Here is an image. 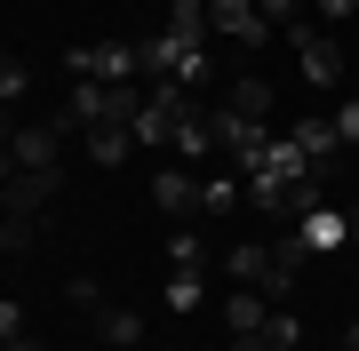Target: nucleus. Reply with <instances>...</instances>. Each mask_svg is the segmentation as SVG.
I'll return each mask as SVG.
<instances>
[{
  "label": "nucleus",
  "instance_id": "obj_4",
  "mask_svg": "<svg viewBox=\"0 0 359 351\" xmlns=\"http://www.w3.org/2000/svg\"><path fill=\"white\" fill-rule=\"evenodd\" d=\"M56 192H65V168H25L8 192H0V208H8V216H48Z\"/></svg>",
  "mask_w": 359,
  "mask_h": 351
},
{
  "label": "nucleus",
  "instance_id": "obj_8",
  "mask_svg": "<svg viewBox=\"0 0 359 351\" xmlns=\"http://www.w3.org/2000/svg\"><path fill=\"white\" fill-rule=\"evenodd\" d=\"M56 128H104V80H72L65 88V112H56Z\"/></svg>",
  "mask_w": 359,
  "mask_h": 351
},
{
  "label": "nucleus",
  "instance_id": "obj_31",
  "mask_svg": "<svg viewBox=\"0 0 359 351\" xmlns=\"http://www.w3.org/2000/svg\"><path fill=\"white\" fill-rule=\"evenodd\" d=\"M351 240H359V208H351Z\"/></svg>",
  "mask_w": 359,
  "mask_h": 351
},
{
  "label": "nucleus",
  "instance_id": "obj_24",
  "mask_svg": "<svg viewBox=\"0 0 359 351\" xmlns=\"http://www.w3.org/2000/svg\"><path fill=\"white\" fill-rule=\"evenodd\" d=\"M65 296H72V303H80V312H104V287H96V280H88V272H80V280H72V287H65Z\"/></svg>",
  "mask_w": 359,
  "mask_h": 351
},
{
  "label": "nucleus",
  "instance_id": "obj_12",
  "mask_svg": "<svg viewBox=\"0 0 359 351\" xmlns=\"http://www.w3.org/2000/svg\"><path fill=\"white\" fill-rule=\"evenodd\" d=\"M224 112L264 120V112H271V80H264V72H240V80H231V104H224Z\"/></svg>",
  "mask_w": 359,
  "mask_h": 351
},
{
  "label": "nucleus",
  "instance_id": "obj_20",
  "mask_svg": "<svg viewBox=\"0 0 359 351\" xmlns=\"http://www.w3.org/2000/svg\"><path fill=\"white\" fill-rule=\"evenodd\" d=\"M168 256H176V272H200L208 240H200V232H176V240H168Z\"/></svg>",
  "mask_w": 359,
  "mask_h": 351
},
{
  "label": "nucleus",
  "instance_id": "obj_29",
  "mask_svg": "<svg viewBox=\"0 0 359 351\" xmlns=\"http://www.w3.org/2000/svg\"><path fill=\"white\" fill-rule=\"evenodd\" d=\"M16 136V104H0V144H8Z\"/></svg>",
  "mask_w": 359,
  "mask_h": 351
},
{
  "label": "nucleus",
  "instance_id": "obj_15",
  "mask_svg": "<svg viewBox=\"0 0 359 351\" xmlns=\"http://www.w3.org/2000/svg\"><path fill=\"white\" fill-rule=\"evenodd\" d=\"M240 192H248L240 176H200V216H231V208H240Z\"/></svg>",
  "mask_w": 359,
  "mask_h": 351
},
{
  "label": "nucleus",
  "instance_id": "obj_21",
  "mask_svg": "<svg viewBox=\"0 0 359 351\" xmlns=\"http://www.w3.org/2000/svg\"><path fill=\"white\" fill-rule=\"evenodd\" d=\"M256 16H264V25H271V32H287V25H295V16H304V0H256Z\"/></svg>",
  "mask_w": 359,
  "mask_h": 351
},
{
  "label": "nucleus",
  "instance_id": "obj_7",
  "mask_svg": "<svg viewBox=\"0 0 359 351\" xmlns=\"http://www.w3.org/2000/svg\"><path fill=\"white\" fill-rule=\"evenodd\" d=\"M295 240H304L311 256H335V247L351 240V208H311L304 223H295Z\"/></svg>",
  "mask_w": 359,
  "mask_h": 351
},
{
  "label": "nucleus",
  "instance_id": "obj_13",
  "mask_svg": "<svg viewBox=\"0 0 359 351\" xmlns=\"http://www.w3.org/2000/svg\"><path fill=\"white\" fill-rule=\"evenodd\" d=\"M168 32H176L184 48H200L208 40V0H168Z\"/></svg>",
  "mask_w": 359,
  "mask_h": 351
},
{
  "label": "nucleus",
  "instance_id": "obj_22",
  "mask_svg": "<svg viewBox=\"0 0 359 351\" xmlns=\"http://www.w3.org/2000/svg\"><path fill=\"white\" fill-rule=\"evenodd\" d=\"M327 120H335V136H344V152H351V144H359V96H344Z\"/></svg>",
  "mask_w": 359,
  "mask_h": 351
},
{
  "label": "nucleus",
  "instance_id": "obj_1",
  "mask_svg": "<svg viewBox=\"0 0 359 351\" xmlns=\"http://www.w3.org/2000/svg\"><path fill=\"white\" fill-rule=\"evenodd\" d=\"M295 56H304V80H320V88H335L344 80V48H335V32L327 25H311V16H295V25L280 32Z\"/></svg>",
  "mask_w": 359,
  "mask_h": 351
},
{
  "label": "nucleus",
  "instance_id": "obj_5",
  "mask_svg": "<svg viewBox=\"0 0 359 351\" xmlns=\"http://www.w3.org/2000/svg\"><path fill=\"white\" fill-rule=\"evenodd\" d=\"M72 80H136V40H112V48H72Z\"/></svg>",
  "mask_w": 359,
  "mask_h": 351
},
{
  "label": "nucleus",
  "instance_id": "obj_32",
  "mask_svg": "<svg viewBox=\"0 0 359 351\" xmlns=\"http://www.w3.org/2000/svg\"><path fill=\"white\" fill-rule=\"evenodd\" d=\"M351 168H359V144H351Z\"/></svg>",
  "mask_w": 359,
  "mask_h": 351
},
{
  "label": "nucleus",
  "instance_id": "obj_23",
  "mask_svg": "<svg viewBox=\"0 0 359 351\" xmlns=\"http://www.w3.org/2000/svg\"><path fill=\"white\" fill-rule=\"evenodd\" d=\"M16 96H25V64H16V56H0V104H16Z\"/></svg>",
  "mask_w": 359,
  "mask_h": 351
},
{
  "label": "nucleus",
  "instance_id": "obj_26",
  "mask_svg": "<svg viewBox=\"0 0 359 351\" xmlns=\"http://www.w3.org/2000/svg\"><path fill=\"white\" fill-rule=\"evenodd\" d=\"M25 336V312H16V303H0V343H16Z\"/></svg>",
  "mask_w": 359,
  "mask_h": 351
},
{
  "label": "nucleus",
  "instance_id": "obj_25",
  "mask_svg": "<svg viewBox=\"0 0 359 351\" xmlns=\"http://www.w3.org/2000/svg\"><path fill=\"white\" fill-rule=\"evenodd\" d=\"M320 8V25H344V16H359V0H311Z\"/></svg>",
  "mask_w": 359,
  "mask_h": 351
},
{
  "label": "nucleus",
  "instance_id": "obj_10",
  "mask_svg": "<svg viewBox=\"0 0 359 351\" xmlns=\"http://www.w3.org/2000/svg\"><path fill=\"white\" fill-rule=\"evenodd\" d=\"M96 327H104V343H112V351H136V343H144V312H128V303H104Z\"/></svg>",
  "mask_w": 359,
  "mask_h": 351
},
{
  "label": "nucleus",
  "instance_id": "obj_6",
  "mask_svg": "<svg viewBox=\"0 0 359 351\" xmlns=\"http://www.w3.org/2000/svg\"><path fill=\"white\" fill-rule=\"evenodd\" d=\"M152 208L160 216H200V176L192 168H160L152 176Z\"/></svg>",
  "mask_w": 359,
  "mask_h": 351
},
{
  "label": "nucleus",
  "instance_id": "obj_2",
  "mask_svg": "<svg viewBox=\"0 0 359 351\" xmlns=\"http://www.w3.org/2000/svg\"><path fill=\"white\" fill-rule=\"evenodd\" d=\"M8 152H16V168H65V128L56 120H16Z\"/></svg>",
  "mask_w": 359,
  "mask_h": 351
},
{
  "label": "nucleus",
  "instance_id": "obj_3",
  "mask_svg": "<svg viewBox=\"0 0 359 351\" xmlns=\"http://www.w3.org/2000/svg\"><path fill=\"white\" fill-rule=\"evenodd\" d=\"M208 32L240 40V48H271V25L256 16V0H208Z\"/></svg>",
  "mask_w": 359,
  "mask_h": 351
},
{
  "label": "nucleus",
  "instance_id": "obj_16",
  "mask_svg": "<svg viewBox=\"0 0 359 351\" xmlns=\"http://www.w3.org/2000/svg\"><path fill=\"white\" fill-rule=\"evenodd\" d=\"M128 152H136V136H128V128H88V160H96V168H120Z\"/></svg>",
  "mask_w": 359,
  "mask_h": 351
},
{
  "label": "nucleus",
  "instance_id": "obj_17",
  "mask_svg": "<svg viewBox=\"0 0 359 351\" xmlns=\"http://www.w3.org/2000/svg\"><path fill=\"white\" fill-rule=\"evenodd\" d=\"M176 152H184V160L216 152V112H192V120H184V128H176Z\"/></svg>",
  "mask_w": 359,
  "mask_h": 351
},
{
  "label": "nucleus",
  "instance_id": "obj_14",
  "mask_svg": "<svg viewBox=\"0 0 359 351\" xmlns=\"http://www.w3.org/2000/svg\"><path fill=\"white\" fill-rule=\"evenodd\" d=\"M32 240H48V216H8L0 208V247H8V256H25Z\"/></svg>",
  "mask_w": 359,
  "mask_h": 351
},
{
  "label": "nucleus",
  "instance_id": "obj_19",
  "mask_svg": "<svg viewBox=\"0 0 359 351\" xmlns=\"http://www.w3.org/2000/svg\"><path fill=\"white\" fill-rule=\"evenodd\" d=\"M200 296H208L200 272H176V280H168V312H200Z\"/></svg>",
  "mask_w": 359,
  "mask_h": 351
},
{
  "label": "nucleus",
  "instance_id": "obj_27",
  "mask_svg": "<svg viewBox=\"0 0 359 351\" xmlns=\"http://www.w3.org/2000/svg\"><path fill=\"white\" fill-rule=\"evenodd\" d=\"M231 351H271V336H264V327H248V336H231Z\"/></svg>",
  "mask_w": 359,
  "mask_h": 351
},
{
  "label": "nucleus",
  "instance_id": "obj_33",
  "mask_svg": "<svg viewBox=\"0 0 359 351\" xmlns=\"http://www.w3.org/2000/svg\"><path fill=\"white\" fill-rule=\"evenodd\" d=\"M0 56H8V48H0Z\"/></svg>",
  "mask_w": 359,
  "mask_h": 351
},
{
  "label": "nucleus",
  "instance_id": "obj_18",
  "mask_svg": "<svg viewBox=\"0 0 359 351\" xmlns=\"http://www.w3.org/2000/svg\"><path fill=\"white\" fill-rule=\"evenodd\" d=\"M264 336H271V351H295V343H304V319H295L287 303H271V319H264Z\"/></svg>",
  "mask_w": 359,
  "mask_h": 351
},
{
  "label": "nucleus",
  "instance_id": "obj_28",
  "mask_svg": "<svg viewBox=\"0 0 359 351\" xmlns=\"http://www.w3.org/2000/svg\"><path fill=\"white\" fill-rule=\"evenodd\" d=\"M16 176H25V168H16V152H8V144H0V192H8Z\"/></svg>",
  "mask_w": 359,
  "mask_h": 351
},
{
  "label": "nucleus",
  "instance_id": "obj_11",
  "mask_svg": "<svg viewBox=\"0 0 359 351\" xmlns=\"http://www.w3.org/2000/svg\"><path fill=\"white\" fill-rule=\"evenodd\" d=\"M224 319H231V336H248V327L271 319V303L256 296V287H224Z\"/></svg>",
  "mask_w": 359,
  "mask_h": 351
},
{
  "label": "nucleus",
  "instance_id": "obj_9",
  "mask_svg": "<svg viewBox=\"0 0 359 351\" xmlns=\"http://www.w3.org/2000/svg\"><path fill=\"white\" fill-rule=\"evenodd\" d=\"M264 272H271V247H256V240H231L224 280H231V287H264Z\"/></svg>",
  "mask_w": 359,
  "mask_h": 351
},
{
  "label": "nucleus",
  "instance_id": "obj_30",
  "mask_svg": "<svg viewBox=\"0 0 359 351\" xmlns=\"http://www.w3.org/2000/svg\"><path fill=\"white\" fill-rule=\"evenodd\" d=\"M344 351H359V319H351V336H344Z\"/></svg>",
  "mask_w": 359,
  "mask_h": 351
}]
</instances>
